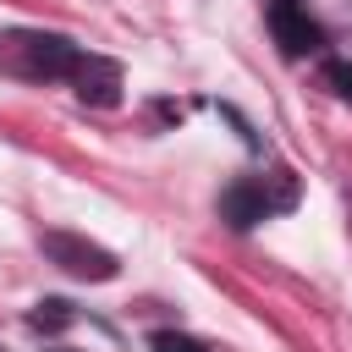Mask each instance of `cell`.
Listing matches in <instances>:
<instances>
[{
	"label": "cell",
	"mask_w": 352,
	"mask_h": 352,
	"mask_svg": "<svg viewBox=\"0 0 352 352\" xmlns=\"http://www.w3.org/2000/svg\"><path fill=\"white\" fill-rule=\"evenodd\" d=\"M270 33H275V44H280L286 55L319 50V22H314L297 0H275V6H270Z\"/></svg>",
	"instance_id": "3957f363"
},
{
	"label": "cell",
	"mask_w": 352,
	"mask_h": 352,
	"mask_svg": "<svg viewBox=\"0 0 352 352\" xmlns=\"http://www.w3.org/2000/svg\"><path fill=\"white\" fill-rule=\"evenodd\" d=\"M72 88H77V99H88V104H116V99H121V66L104 60V55H82L77 72H72Z\"/></svg>",
	"instance_id": "277c9868"
},
{
	"label": "cell",
	"mask_w": 352,
	"mask_h": 352,
	"mask_svg": "<svg viewBox=\"0 0 352 352\" xmlns=\"http://www.w3.org/2000/svg\"><path fill=\"white\" fill-rule=\"evenodd\" d=\"M44 253H50L60 270L82 275V280H110V275H116V253H104V248L88 242V236H72V231H50V236H44Z\"/></svg>",
	"instance_id": "7a4b0ae2"
},
{
	"label": "cell",
	"mask_w": 352,
	"mask_h": 352,
	"mask_svg": "<svg viewBox=\"0 0 352 352\" xmlns=\"http://www.w3.org/2000/svg\"><path fill=\"white\" fill-rule=\"evenodd\" d=\"M66 319H72V308H66V302H55V297H50V302H38V308H33V324H38V330H44V324H50V330H55V324H66Z\"/></svg>",
	"instance_id": "ba28073f"
},
{
	"label": "cell",
	"mask_w": 352,
	"mask_h": 352,
	"mask_svg": "<svg viewBox=\"0 0 352 352\" xmlns=\"http://www.w3.org/2000/svg\"><path fill=\"white\" fill-rule=\"evenodd\" d=\"M148 346H154V352H209L204 341H192V336H182V330H154Z\"/></svg>",
	"instance_id": "8992f818"
},
{
	"label": "cell",
	"mask_w": 352,
	"mask_h": 352,
	"mask_svg": "<svg viewBox=\"0 0 352 352\" xmlns=\"http://www.w3.org/2000/svg\"><path fill=\"white\" fill-rule=\"evenodd\" d=\"M77 60H82V50L72 38H60V33H44V28H11V33H0V72H11V77H28V82L66 77L72 82Z\"/></svg>",
	"instance_id": "6da1fadb"
},
{
	"label": "cell",
	"mask_w": 352,
	"mask_h": 352,
	"mask_svg": "<svg viewBox=\"0 0 352 352\" xmlns=\"http://www.w3.org/2000/svg\"><path fill=\"white\" fill-rule=\"evenodd\" d=\"M280 204H292V198H270L264 192V182H236L231 192H226V220L231 226H258L270 209H280Z\"/></svg>",
	"instance_id": "5b68a950"
},
{
	"label": "cell",
	"mask_w": 352,
	"mask_h": 352,
	"mask_svg": "<svg viewBox=\"0 0 352 352\" xmlns=\"http://www.w3.org/2000/svg\"><path fill=\"white\" fill-rule=\"evenodd\" d=\"M324 82H330L341 99H352V60H324Z\"/></svg>",
	"instance_id": "52a82bcc"
},
{
	"label": "cell",
	"mask_w": 352,
	"mask_h": 352,
	"mask_svg": "<svg viewBox=\"0 0 352 352\" xmlns=\"http://www.w3.org/2000/svg\"><path fill=\"white\" fill-rule=\"evenodd\" d=\"M50 352H72V346H50Z\"/></svg>",
	"instance_id": "9c48e42d"
}]
</instances>
